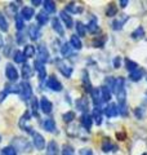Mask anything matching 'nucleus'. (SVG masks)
I'll list each match as a JSON object with an SVG mask.
<instances>
[{"mask_svg": "<svg viewBox=\"0 0 147 155\" xmlns=\"http://www.w3.org/2000/svg\"><path fill=\"white\" fill-rule=\"evenodd\" d=\"M32 76V70H31V66L30 65H23L22 66V78L24 80L26 79H30V78Z\"/></svg>", "mask_w": 147, "mask_h": 155, "instance_id": "f704fd0d", "label": "nucleus"}, {"mask_svg": "<svg viewBox=\"0 0 147 155\" xmlns=\"http://www.w3.org/2000/svg\"><path fill=\"white\" fill-rule=\"evenodd\" d=\"M116 138L119 140V141H124V140L126 138V133L125 132H117L116 133Z\"/></svg>", "mask_w": 147, "mask_h": 155, "instance_id": "5fc2aeb1", "label": "nucleus"}, {"mask_svg": "<svg viewBox=\"0 0 147 155\" xmlns=\"http://www.w3.org/2000/svg\"><path fill=\"white\" fill-rule=\"evenodd\" d=\"M13 60H14V62H16V64H23L24 60H26V57L23 56V52L16 51V52L13 53Z\"/></svg>", "mask_w": 147, "mask_h": 155, "instance_id": "e433bc0d", "label": "nucleus"}, {"mask_svg": "<svg viewBox=\"0 0 147 155\" xmlns=\"http://www.w3.org/2000/svg\"><path fill=\"white\" fill-rule=\"evenodd\" d=\"M106 40H107V38L105 35H102V36H98V38H94L93 39V47L94 48H103L105 44H106Z\"/></svg>", "mask_w": 147, "mask_h": 155, "instance_id": "bb28decb", "label": "nucleus"}, {"mask_svg": "<svg viewBox=\"0 0 147 155\" xmlns=\"http://www.w3.org/2000/svg\"><path fill=\"white\" fill-rule=\"evenodd\" d=\"M34 66H35V70H36L38 75H39V80L43 81L47 78V70H45V67H44V64H41V62H39L36 60L35 64H34Z\"/></svg>", "mask_w": 147, "mask_h": 155, "instance_id": "9b49d317", "label": "nucleus"}, {"mask_svg": "<svg viewBox=\"0 0 147 155\" xmlns=\"http://www.w3.org/2000/svg\"><path fill=\"white\" fill-rule=\"evenodd\" d=\"M134 114H136V116L138 119H142V118H143V114H145V110L142 107H137L136 111H134Z\"/></svg>", "mask_w": 147, "mask_h": 155, "instance_id": "603ef678", "label": "nucleus"}, {"mask_svg": "<svg viewBox=\"0 0 147 155\" xmlns=\"http://www.w3.org/2000/svg\"><path fill=\"white\" fill-rule=\"evenodd\" d=\"M129 19V17L126 16V14H121V16H119V18H115L114 22H112V28L114 30H121L122 28V25Z\"/></svg>", "mask_w": 147, "mask_h": 155, "instance_id": "1a4fd4ad", "label": "nucleus"}, {"mask_svg": "<svg viewBox=\"0 0 147 155\" xmlns=\"http://www.w3.org/2000/svg\"><path fill=\"white\" fill-rule=\"evenodd\" d=\"M90 94H92L93 104H94V106H96V107H100V105L102 102V100H101V91L98 88H94V89H92Z\"/></svg>", "mask_w": 147, "mask_h": 155, "instance_id": "412c9836", "label": "nucleus"}, {"mask_svg": "<svg viewBox=\"0 0 147 155\" xmlns=\"http://www.w3.org/2000/svg\"><path fill=\"white\" fill-rule=\"evenodd\" d=\"M87 30L89 31L90 34H96L98 31V22H97V19L93 17L89 22H88V26H87Z\"/></svg>", "mask_w": 147, "mask_h": 155, "instance_id": "2f4dec72", "label": "nucleus"}, {"mask_svg": "<svg viewBox=\"0 0 147 155\" xmlns=\"http://www.w3.org/2000/svg\"><path fill=\"white\" fill-rule=\"evenodd\" d=\"M9 25H8V21L5 19V16L0 12V30L2 31H8Z\"/></svg>", "mask_w": 147, "mask_h": 155, "instance_id": "a19ab883", "label": "nucleus"}, {"mask_svg": "<svg viewBox=\"0 0 147 155\" xmlns=\"http://www.w3.org/2000/svg\"><path fill=\"white\" fill-rule=\"evenodd\" d=\"M31 107L34 110V115H38V109H39V104H38V98L36 97H34L32 101H31Z\"/></svg>", "mask_w": 147, "mask_h": 155, "instance_id": "8fccbe9b", "label": "nucleus"}, {"mask_svg": "<svg viewBox=\"0 0 147 155\" xmlns=\"http://www.w3.org/2000/svg\"><path fill=\"white\" fill-rule=\"evenodd\" d=\"M31 3L34 4V5H36V7H39V5H40V4H41V2H40V0H32Z\"/></svg>", "mask_w": 147, "mask_h": 155, "instance_id": "bf43d9fd", "label": "nucleus"}, {"mask_svg": "<svg viewBox=\"0 0 147 155\" xmlns=\"http://www.w3.org/2000/svg\"><path fill=\"white\" fill-rule=\"evenodd\" d=\"M92 124H93V118H92V115H89L88 113H83V115H81V125H83V127H84L87 130H90Z\"/></svg>", "mask_w": 147, "mask_h": 155, "instance_id": "2eb2a0df", "label": "nucleus"}, {"mask_svg": "<svg viewBox=\"0 0 147 155\" xmlns=\"http://www.w3.org/2000/svg\"><path fill=\"white\" fill-rule=\"evenodd\" d=\"M80 155H94L90 149H83L80 151Z\"/></svg>", "mask_w": 147, "mask_h": 155, "instance_id": "6e6d98bb", "label": "nucleus"}, {"mask_svg": "<svg viewBox=\"0 0 147 155\" xmlns=\"http://www.w3.org/2000/svg\"><path fill=\"white\" fill-rule=\"evenodd\" d=\"M0 142H2V137H0Z\"/></svg>", "mask_w": 147, "mask_h": 155, "instance_id": "680f3d73", "label": "nucleus"}, {"mask_svg": "<svg viewBox=\"0 0 147 155\" xmlns=\"http://www.w3.org/2000/svg\"><path fill=\"white\" fill-rule=\"evenodd\" d=\"M7 96H8V93H7V92H5V91L0 92V104H2V102H3V101H4V100H5V98H7Z\"/></svg>", "mask_w": 147, "mask_h": 155, "instance_id": "4d7b16f0", "label": "nucleus"}, {"mask_svg": "<svg viewBox=\"0 0 147 155\" xmlns=\"http://www.w3.org/2000/svg\"><path fill=\"white\" fill-rule=\"evenodd\" d=\"M62 155H75V150L70 145H65L62 147Z\"/></svg>", "mask_w": 147, "mask_h": 155, "instance_id": "49530a36", "label": "nucleus"}, {"mask_svg": "<svg viewBox=\"0 0 147 155\" xmlns=\"http://www.w3.org/2000/svg\"><path fill=\"white\" fill-rule=\"evenodd\" d=\"M101 91V100L103 101V102H110L111 101V91L109 88H106V87H102L100 88Z\"/></svg>", "mask_w": 147, "mask_h": 155, "instance_id": "a878e982", "label": "nucleus"}, {"mask_svg": "<svg viewBox=\"0 0 147 155\" xmlns=\"http://www.w3.org/2000/svg\"><path fill=\"white\" fill-rule=\"evenodd\" d=\"M60 16H61V19L63 21V23L66 25V27H67V28H71V27L74 26V21H72V18H71V16H70V14H68L66 11H61Z\"/></svg>", "mask_w": 147, "mask_h": 155, "instance_id": "aec40b11", "label": "nucleus"}, {"mask_svg": "<svg viewBox=\"0 0 147 155\" xmlns=\"http://www.w3.org/2000/svg\"><path fill=\"white\" fill-rule=\"evenodd\" d=\"M116 97H117V102L119 105H125L126 104V91H125V87L121 88L119 91H116Z\"/></svg>", "mask_w": 147, "mask_h": 155, "instance_id": "b1692460", "label": "nucleus"}, {"mask_svg": "<svg viewBox=\"0 0 147 155\" xmlns=\"http://www.w3.org/2000/svg\"><path fill=\"white\" fill-rule=\"evenodd\" d=\"M130 36L133 38V39H141V38H143V36H145V30H143V27L138 26L133 32H132Z\"/></svg>", "mask_w": 147, "mask_h": 155, "instance_id": "58836bf2", "label": "nucleus"}, {"mask_svg": "<svg viewBox=\"0 0 147 155\" xmlns=\"http://www.w3.org/2000/svg\"><path fill=\"white\" fill-rule=\"evenodd\" d=\"M56 64H57L58 70L61 71V74L65 78H71V75H72V67L71 66H68L63 60H57Z\"/></svg>", "mask_w": 147, "mask_h": 155, "instance_id": "39448f33", "label": "nucleus"}, {"mask_svg": "<svg viewBox=\"0 0 147 155\" xmlns=\"http://www.w3.org/2000/svg\"><path fill=\"white\" fill-rule=\"evenodd\" d=\"M142 155H147V154H146V153H145V154H142Z\"/></svg>", "mask_w": 147, "mask_h": 155, "instance_id": "e2e57ef3", "label": "nucleus"}, {"mask_svg": "<svg viewBox=\"0 0 147 155\" xmlns=\"http://www.w3.org/2000/svg\"><path fill=\"white\" fill-rule=\"evenodd\" d=\"M32 138H34V146L36 147V150H39V151L44 150V147H45V140H44L43 136L39 132H34Z\"/></svg>", "mask_w": 147, "mask_h": 155, "instance_id": "0eeeda50", "label": "nucleus"}, {"mask_svg": "<svg viewBox=\"0 0 147 155\" xmlns=\"http://www.w3.org/2000/svg\"><path fill=\"white\" fill-rule=\"evenodd\" d=\"M63 120H65L66 123H71L74 119H75V113L74 111H67V113H65L63 114Z\"/></svg>", "mask_w": 147, "mask_h": 155, "instance_id": "a18cd8bd", "label": "nucleus"}, {"mask_svg": "<svg viewBox=\"0 0 147 155\" xmlns=\"http://www.w3.org/2000/svg\"><path fill=\"white\" fill-rule=\"evenodd\" d=\"M4 91L7 93H18L19 94V84L17 85L16 83H8L4 87Z\"/></svg>", "mask_w": 147, "mask_h": 155, "instance_id": "c756f323", "label": "nucleus"}, {"mask_svg": "<svg viewBox=\"0 0 147 155\" xmlns=\"http://www.w3.org/2000/svg\"><path fill=\"white\" fill-rule=\"evenodd\" d=\"M2 153H3V155H17L16 149H14L13 146H7V147H4V149L2 150Z\"/></svg>", "mask_w": 147, "mask_h": 155, "instance_id": "de8ad7c7", "label": "nucleus"}, {"mask_svg": "<svg viewBox=\"0 0 147 155\" xmlns=\"http://www.w3.org/2000/svg\"><path fill=\"white\" fill-rule=\"evenodd\" d=\"M101 147L102 150H103L105 153H110V151H116L117 147H116V145H114L111 142V140L110 138H103L102 140V145H101Z\"/></svg>", "mask_w": 147, "mask_h": 155, "instance_id": "ddd939ff", "label": "nucleus"}, {"mask_svg": "<svg viewBox=\"0 0 147 155\" xmlns=\"http://www.w3.org/2000/svg\"><path fill=\"white\" fill-rule=\"evenodd\" d=\"M70 44H71L72 48H75V49H81V48H83V43H81L80 38L77 35H71Z\"/></svg>", "mask_w": 147, "mask_h": 155, "instance_id": "c85d7f7f", "label": "nucleus"}, {"mask_svg": "<svg viewBox=\"0 0 147 155\" xmlns=\"http://www.w3.org/2000/svg\"><path fill=\"white\" fill-rule=\"evenodd\" d=\"M92 118H93V120L96 122L97 125H101V124H102V111L100 110V107H94V110H93Z\"/></svg>", "mask_w": 147, "mask_h": 155, "instance_id": "7c9ffc66", "label": "nucleus"}, {"mask_svg": "<svg viewBox=\"0 0 147 155\" xmlns=\"http://www.w3.org/2000/svg\"><path fill=\"white\" fill-rule=\"evenodd\" d=\"M125 67H126V70H128L129 72H133L134 70L138 69V65L136 64L134 61H132V60H125Z\"/></svg>", "mask_w": 147, "mask_h": 155, "instance_id": "79ce46f5", "label": "nucleus"}, {"mask_svg": "<svg viewBox=\"0 0 147 155\" xmlns=\"http://www.w3.org/2000/svg\"><path fill=\"white\" fill-rule=\"evenodd\" d=\"M5 75L8 78L9 83H16V81L18 80V78H19L17 69L12 64H7V66H5Z\"/></svg>", "mask_w": 147, "mask_h": 155, "instance_id": "20e7f679", "label": "nucleus"}, {"mask_svg": "<svg viewBox=\"0 0 147 155\" xmlns=\"http://www.w3.org/2000/svg\"><path fill=\"white\" fill-rule=\"evenodd\" d=\"M36 53V49L35 47L31 45V44H26L24 45V49H23V56L26 58H32L34 56H35Z\"/></svg>", "mask_w": 147, "mask_h": 155, "instance_id": "393cba45", "label": "nucleus"}, {"mask_svg": "<svg viewBox=\"0 0 147 155\" xmlns=\"http://www.w3.org/2000/svg\"><path fill=\"white\" fill-rule=\"evenodd\" d=\"M43 128L47 130V132L49 133H53L56 130V122H54V119H52V118H48L45 119L43 122Z\"/></svg>", "mask_w": 147, "mask_h": 155, "instance_id": "6ab92c4d", "label": "nucleus"}, {"mask_svg": "<svg viewBox=\"0 0 147 155\" xmlns=\"http://www.w3.org/2000/svg\"><path fill=\"white\" fill-rule=\"evenodd\" d=\"M120 66H121V57L117 56V57L114 58V67L115 69H119Z\"/></svg>", "mask_w": 147, "mask_h": 155, "instance_id": "864d4df0", "label": "nucleus"}, {"mask_svg": "<svg viewBox=\"0 0 147 155\" xmlns=\"http://www.w3.org/2000/svg\"><path fill=\"white\" fill-rule=\"evenodd\" d=\"M103 113L107 118H115V116L119 115V109H117V106L115 104H109L103 109Z\"/></svg>", "mask_w": 147, "mask_h": 155, "instance_id": "6e6552de", "label": "nucleus"}, {"mask_svg": "<svg viewBox=\"0 0 147 155\" xmlns=\"http://www.w3.org/2000/svg\"><path fill=\"white\" fill-rule=\"evenodd\" d=\"M115 83H116V79L115 78H112V76H110V78H107L106 79V88H110V91H112L114 92V89H115Z\"/></svg>", "mask_w": 147, "mask_h": 155, "instance_id": "c03bdc74", "label": "nucleus"}, {"mask_svg": "<svg viewBox=\"0 0 147 155\" xmlns=\"http://www.w3.org/2000/svg\"><path fill=\"white\" fill-rule=\"evenodd\" d=\"M47 155H58V145L56 141H51L48 143Z\"/></svg>", "mask_w": 147, "mask_h": 155, "instance_id": "cd10ccee", "label": "nucleus"}, {"mask_svg": "<svg viewBox=\"0 0 147 155\" xmlns=\"http://www.w3.org/2000/svg\"><path fill=\"white\" fill-rule=\"evenodd\" d=\"M76 32H77V36H85L87 34V26L80 21L76 22Z\"/></svg>", "mask_w": 147, "mask_h": 155, "instance_id": "4c0bfd02", "label": "nucleus"}, {"mask_svg": "<svg viewBox=\"0 0 147 155\" xmlns=\"http://www.w3.org/2000/svg\"><path fill=\"white\" fill-rule=\"evenodd\" d=\"M83 87H84L85 92H92V83H90V79H89V75H88L87 71H83Z\"/></svg>", "mask_w": 147, "mask_h": 155, "instance_id": "5701e85b", "label": "nucleus"}, {"mask_svg": "<svg viewBox=\"0 0 147 155\" xmlns=\"http://www.w3.org/2000/svg\"><path fill=\"white\" fill-rule=\"evenodd\" d=\"M36 21H38V25L39 26H43V25H47V22L49 21V16H48V13L47 12H39L36 14Z\"/></svg>", "mask_w": 147, "mask_h": 155, "instance_id": "4be33fe9", "label": "nucleus"}, {"mask_svg": "<svg viewBox=\"0 0 147 155\" xmlns=\"http://www.w3.org/2000/svg\"><path fill=\"white\" fill-rule=\"evenodd\" d=\"M119 114L121 115V116H128V107H126V104L125 105H119Z\"/></svg>", "mask_w": 147, "mask_h": 155, "instance_id": "09e8293b", "label": "nucleus"}, {"mask_svg": "<svg viewBox=\"0 0 147 155\" xmlns=\"http://www.w3.org/2000/svg\"><path fill=\"white\" fill-rule=\"evenodd\" d=\"M44 12L47 13H54L56 12V3L52 2V0H47L44 2Z\"/></svg>", "mask_w": 147, "mask_h": 155, "instance_id": "473e14b6", "label": "nucleus"}, {"mask_svg": "<svg viewBox=\"0 0 147 155\" xmlns=\"http://www.w3.org/2000/svg\"><path fill=\"white\" fill-rule=\"evenodd\" d=\"M145 74H146V70L142 69V67H138V69L134 70L133 72H130L129 78H130V80H133V81H139L142 78L145 76Z\"/></svg>", "mask_w": 147, "mask_h": 155, "instance_id": "a211bd4d", "label": "nucleus"}, {"mask_svg": "<svg viewBox=\"0 0 147 155\" xmlns=\"http://www.w3.org/2000/svg\"><path fill=\"white\" fill-rule=\"evenodd\" d=\"M65 11L67 13L68 12H71V13H81L83 12V7H77L75 3H68Z\"/></svg>", "mask_w": 147, "mask_h": 155, "instance_id": "72a5a7b5", "label": "nucleus"}, {"mask_svg": "<svg viewBox=\"0 0 147 155\" xmlns=\"http://www.w3.org/2000/svg\"><path fill=\"white\" fill-rule=\"evenodd\" d=\"M119 4H120V7H121V8H125V7L129 4V2H128V0H121Z\"/></svg>", "mask_w": 147, "mask_h": 155, "instance_id": "13d9d810", "label": "nucleus"}, {"mask_svg": "<svg viewBox=\"0 0 147 155\" xmlns=\"http://www.w3.org/2000/svg\"><path fill=\"white\" fill-rule=\"evenodd\" d=\"M76 109L79 111H83V113H87V110L89 109V101L85 97H80L76 101Z\"/></svg>", "mask_w": 147, "mask_h": 155, "instance_id": "4468645a", "label": "nucleus"}, {"mask_svg": "<svg viewBox=\"0 0 147 155\" xmlns=\"http://www.w3.org/2000/svg\"><path fill=\"white\" fill-rule=\"evenodd\" d=\"M40 109L44 114H51L53 111V105L47 97H41L40 100Z\"/></svg>", "mask_w": 147, "mask_h": 155, "instance_id": "9d476101", "label": "nucleus"}, {"mask_svg": "<svg viewBox=\"0 0 147 155\" xmlns=\"http://www.w3.org/2000/svg\"><path fill=\"white\" fill-rule=\"evenodd\" d=\"M13 145H14V149H16V151L21 153H30L31 151V143L27 141L26 138H22V137H16L13 140Z\"/></svg>", "mask_w": 147, "mask_h": 155, "instance_id": "f257e3e1", "label": "nucleus"}, {"mask_svg": "<svg viewBox=\"0 0 147 155\" xmlns=\"http://www.w3.org/2000/svg\"><path fill=\"white\" fill-rule=\"evenodd\" d=\"M35 16V11L31 7H23L21 11V17L23 18V21H30V19Z\"/></svg>", "mask_w": 147, "mask_h": 155, "instance_id": "dca6fc26", "label": "nucleus"}, {"mask_svg": "<svg viewBox=\"0 0 147 155\" xmlns=\"http://www.w3.org/2000/svg\"><path fill=\"white\" fill-rule=\"evenodd\" d=\"M52 27H53V30H54L60 36H63V35H65V28H63L61 21H60V19H58L57 17L52 19Z\"/></svg>", "mask_w": 147, "mask_h": 155, "instance_id": "f3484780", "label": "nucleus"}, {"mask_svg": "<svg viewBox=\"0 0 147 155\" xmlns=\"http://www.w3.org/2000/svg\"><path fill=\"white\" fill-rule=\"evenodd\" d=\"M71 51H72V47H71L70 43H65V44L61 47V53H62V56H65V57L70 56Z\"/></svg>", "mask_w": 147, "mask_h": 155, "instance_id": "ea45409f", "label": "nucleus"}, {"mask_svg": "<svg viewBox=\"0 0 147 155\" xmlns=\"http://www.w3.org/2000/svg\"><path fill=\"white\" fill-rule=\"evenodd\" d=\"M24 27V21L21 17V14H16V28L18 31H22Z\"/></svg>", "mask_w": 147, "mask_h": 155, "instance_id": "37998d69", "label": "nucleus"}, {"mask_svg": "<svg viewBox=\"0 0 147 155\" xmlns=\"http://www.w3.org/2000/svg\"><path fill=\"white\" fill-rule=\"evenodd\" d=\"M19 97L23 100V101H28L32 97V88L28 81H22L19 84Z\"/></svg>", "mask_w": 147, "mask_h": 155, "instance_id": "f03ea898", "label": "nucleus"}, {"mask_svg": "<svg viewBox=\"0 0 147 155\" xmlns=\"http://www.w3.org/2000/svg\"><path fill=\"white\" fill-rule=\"evenodd\" d=\"M47 87L49 89H52V91H54V92H61L62 91V84H61V81L57 79L56 76H49L48 78V80H47Z\"/></svg>", "mask_w": 147, "mask_h": 155, "instance_id": "423d86ee", "label": "nucleus"}, {"mask_svg": "<svg viewBox=\"0 0 147 155\" xmlns=\"http://www.w3.org/2000/svg\"><path fill=\"white\" fill-rule=\"evenodd\" d=\"M41 32H40V26H36V25H31L28 27V36L32 41H36L39 38H40Z\"/></svg>", "mask_w": 147, "mask_h": 155, "instance_id": "f8f14e48", "label": "nucleus"}, {"mask_svg": "<svg viewBox=\"0 0 147 155\" xmlns=\"http://www.w3.org/2000/svg\"><path fill=\"white\" fill-rule=\"evenodd\" d=\"M49 60H51V54H49L48 48L45 47V44H40L38 47V61L41 64H45Z\"/></svg>", "mask_w": 147, "mask_h": 155, "instance_id": "7ed1b4c3", "label": "nucleus"}, {"mask_svg": "<svg viewBox=\"0 0 147 155\" xmlns=\"http://www.w3.org/2000/svg\"><path fill=\"white\" fill-rule=\"evenodd\" d=\"M16 38H17V43H18V44H24V34L22 31H18Z\"/></svg>", "mask_w": 147, "mask_h": 155, "instance_id": "3c124183", "label": "nucleus"}, {"mask_svg": "<svg viewBox=\"0 0 147 155\" xmlns=\"http://www.w3.org/2000/svg\"><path fill=\"white\" fill-rule=\"evenodd\" d=\"M116 14H117V7L114 3H110L109 7H107V9H106V16L107 17H114V16H116Z\"/></svg>", "mask_w": 147, "mask_h": 155, "instance_id": "c9c22d12", "label": "nucleus"}, {"mask_svg": "<svg viewBox=\"0 0 147 155\" xmlns=\"http://www.w3.org/2000/svg\"><path fill=\"white\" fill-rule=\"evenodd\" d=\"M4 47V40H3V36H2V34H0V49Z\"/></svg>", "mask_w": 147, "mask_h": 155, "instance_id": "052dcab7", "label": "nucleus"}]
</instances>
